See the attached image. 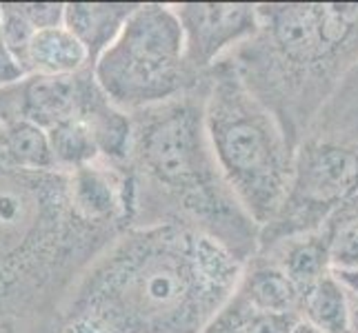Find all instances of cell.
<instances>
[{
  "instance_id": "23",
  "label": "cell",
  "mask_w": 358,
  "mask_h": 333,
  "mask_svg": "<svg viewBox=\"0 0 358 333\" xmlns=\"http://www.w3.org/2000/svg\"><path fill=\"white\" fill-rule=\"evenodd\" d=\"M0 333H58L54 320H22V323H0Z\"/></svg>"
},
{
  "instance_id": "27",
  "label": "cell",
  "mask_w": 358,
  "mask_h": 333,
  "mask_svg": "<svg viewBox=\"0 0 358 333\" xmlns=\"http://www.w3.org/2000/svg\"><path fill=\"white\" fill-rule=\"evenodd\" d=\"M292 333H323V331H318L316 327H312L310 323H305V320L301 318V323L296 325V329Z\"/></svg>"
},
{
  "instance_id": "21",
  "label": "cell",
  "mask_w": 358,
  "mask_h": 333,
  "mask_svg": "<svg viewBox=\"0 0 358 333\" xmlns=\"http://www.w3.org/2000/svg\"><path fill=\"white\" fill-rule=\"evenodd\" d=\"M299 323V313H256L250 333H292Z\"/></svg>"
},
{
  "instance_id": "3",
  "label": "cell",
  "mask_w": 358,
  "mask_h": 333,
  "mask_svg": "<svg viewBox=\"0 0 358 333\" xmlns=\"http://www.w3.org/2000/svg\"><path fill=\"white\" fill-rule=\"evenodd\" d=\"M120 233L76 214L69 171L0 165V323L54 320L85 269Z\"/></svg>"
},
{
  "instance_id": "18",
  "label": "cell",
  "mask_w": 358,
  "mask_h": 333,
  "mask_svg": "<svg viewBox=\"0 0 358 333\" xmlns=\"http://www.w3.org/2000/svg\"><path fill=\"white\" fill-rule=\"evenodd\" d=\"M254 318L256 311L234 291L231 298L223 304V309L209 320L201 333H250Z\"/></svg>"
},
{
  "instance_id": "22",
  "label": "cell",
  "mask_w": 358,
  "mask_h": 333,
  "mask_svg": "<svg viewBox=\"0 0 358 333\" xmlns=\"http://www.w3.org/2000/svg\"><path fill=\"white\" fill-rule=\"evenodd\" d=\"M24 78V71L16 63V58L11 56L5 34H3V18H0V89L7 87V84H14Z\"/></svg>"
},
{
  "instance_id": "15",
  "label": "cell",
  "mask_w": 358,
  "mask_h": 333,
  "mask_svg": "<svg viewBox=\"0 0 358 333\" xmlns=\"http://www.w3.org/2000/svg\"><path fill=\"white\" fill-rule=\"evenodd\" d=\"M0 165L22 171H58L47 131L24 120L0 125Z\"/></svg>"
},
{
  "instance_id": "20",
  "label": "cell",
  "mask_w": 358,
  "mask_h": 333,
  "mask_svg": "<svg viewBox=\"0 0 358 333\" xmlns=\"http://www.w3.org/2000/svg\"><path fill=\"white\" fill-rule=\"evenodd\" d=\"M16 9L36 31L60 27L65 22V5L60 3H16Z\"/></svg>"
},
{
  "instance_id": "4",
  "label": "cell",
  "mask_w": 358,
  "mask_h": 333,
  "mask_svg": "<svg viewBox=\"0 0 358 333\" xmlns=\"http://www.w3.org/2000/svg\"><path fill=\"white\" fill-rule=\"evenodd\" d=\"M296 149L358 65V3L258 5V29L227 54Z\"/></svg>"
},
{
  "instance_id": "2",
  "label": "cell",
  "mask_w": 358,
  "mask_h": 333,
  "mask_svg": "<svg viewBox=\"0 0 358 333\" xmlns=\"http://www.w3.org/2000/svg\"><path fill=\"white\" fill-rule=\"evenodd\" d=\"M127 171L134 193V227L171 225L209 240L247 265L258 251L261 227L245 212L223 176L205 129V91L131 114Z\"/></svg>"
},
{
  "instance_id": "17",
  "label": "cell",
  "mask_w": 358,
  "mask_h": 333,
  "mask_svg": "<svg viewBox=\"0 0 358 333\" xmlns=\"http://www.w3.org/2000/svg\"><path fill=\"white\" fill-rule=\"evenodd\" d=\"M0 18H3V34L11 56L16 58V63L24 71L27 67V54H29V45L34 40V36L38 34L31 24L22 18V14L16 9V3H3L0 5ZM27 76V73H24Z\"/></svg>"
},
{
  "instance_id": "12",
  "label": "cell",
  "mask_w": 358,
  "mask_h": 333,
  "mask_svg": "<svg viewBox=\"0 0 358 333\" xmlns=\"http://www.w3.org/2000/svg\"><path fill=\"white\" fill-rule=\"evenodd\" d=\"M236 293L256 313H299L301 289L282 271L263 258H252L245 265Z\"/></svg>"
},
{
  "instance_id": "11",
  "label": "cell",
  "mask_w": 358,
  "mask_h": 333,
  "mask_svg": "<svg viewBox=\"0 0 358 333\" xmlns=\"http://www.w3.org/2000/svg\"><path fill=\"white\" fill-rule=\"evenodd\" d=\"M141 3H67L65 27L76 36L90 56L94 69L109 47L116 43L122 27L134 16Z\"/></svg>"
},
{
  "instance_id": "13",
  "label": "cell",
  "mask_w": 358,
  "mask_h": 333,
  "mask_svg": "<svg viewBox=\"0 0 358 333\" xmlns=\"http://www.w3.org/2000/svg\"><path fill=\"white\" fill-rule=\"evenodd\" d=\"M90 67V56L65 24L34 36L27 54V76H73Z\"/></svg>"
},
{
  "instance_id": "5",
  "label": "cell",
  "mask_w": 358,
  "mask_h": 333,
  "mask_svg": "<svg viewBox=\"0 0 358 333\" xmlns=\"http://www.w3.org/2000/svg\"><path fill=\"white\" fill-rule=\"evenodd\" d=\"M203 91L205 129L216 163L245 212L263 229L289 193L296 149L229 56L203 76Z\"/></svg>"
},
{
  "instance_id": "26",
  "label": "cell",
  "mask_w": 358,
  "mask_h": 333,
  "mask_svg": "<svg viewBox=\"0 0 358 333\" xmlns=\"http://www.w3.org/2000/svg\"><path fill=\"white\" fill-rule=\"evenodd\" d=\"M352 333H358V293H352Z\"/></svg>"
},
{
  "instance_id": "25",
  "label": "cell",
  "mask_w": 358,
  "mask_h": 333,
  "mask_svg": "<svg viewBox=\"0 0 358 333\" xmlns=\"http://www.w3.org/2000/svg\"><path fill=\"white\" fill-rule=\"evenodd\" d=\"M334 274L352 293H358V269L356 271H334Z\"/></svg>"
},
{
  "instance_id": "1",
  "label": "cell",
  "mask_w": 358,
  "mask_h": 333,
  "mask_svg": "<svg viewBox=\"0 0 358 333\" xmlns=\"http://www.w3.org/2000/svg\"><path fill=\"white\" fill-rule=\"evenodd\" d=\"M245 265L182 227H131L56 311L58 333H201L236 291Z\"/></svg>"
},
{
  "instance_id": "10",
  "label": "cell",
  "mask_w": 358,
  "mask_h": 333,
  "mask_svg": "<svg viewBox=\"0 0 358 333\" xmlns=\"http://www.w3.org/2000/svg\"><path fill=\"white\" fill-rule=\"evenodd\" d=\"M329 253L331 236L325 229H320L258 246L254 258H263V260L276 265L303 293L331 271Z\"/></svg>"
},
{
  "instance_id": "7",
  "label": "cell",
  "mask_w": 358,
  "mask_h": 333,
  "mask_svg": "<svg viewBox=\"0 0 358 333\" xmlns=\"http://www.w3.org/2000/svg\"><path fill=\"white\" fill-rule=\"evenodd\" d=\"M94 76L127 114L163 105L199 87L185 63V36L174 5L141 3L116 43L98 58Z\"/></svg>"
},
{
  "instance_id": "14",
  "label": "cell",
  "mask_w": 358,
  "mask_h": 333,
  "mask_svg": "<svg viewBox=\"0 0 358 333\" xmlns=\"http://www.w3.org/2000/svg\"><path fill=\"white\" fill-rule=\"evenodd\" d=\"M301 318L323 333H352V293L334 269L303 291Z\"/></svg>"
},
{
  "instance_id": "6",
  "label": "cell",
  "mask_w": 358,
  "mask_h": 333,
  "mask_svg": "<svg viewBox=\"0 0 358 333\" xmlns=\"http://www.w3.org/2000/svg\"><path fill=\"white\" fill-rule=\"evenodd\" d=\"M358 195V65L318 111L294 154L292 187L261 229L265 246L320 231Z\"/></svg>"
},
{
  "instance_id": "8",
  "label": "cell",
  "mask_w": 358,
  "mask_h": 333,
  "mask_svg": "<svg viewBox=\"0 0 358 333\" xmlns=\"http://www.w3.org/2000/svg\"><path fill=\"white\" fill-rule=\"evenodd\" d=\"M174 11L185 36V63L199 80L258 29V5L182 3Z\"/></svg>"
},
{
  "instance_id": "24",
  "label": "cell",
  "mask_w": 358,
  "mask_h": 333,
  "mask_svg": "<svg viewBox=\"0 0 358 333\" xmlns=\"http://www.w3.org/2000/svg\"><path fill=\"white\" fill-rule=\"evenodd\" d=\"M354 214H358V195H356V198H354V200H352V202H350L348 207H345V209H341V212H338V214H336L334 218H331V220L327 222V225H325L323 229H325V231L329 233V236H331V231H334L336 227H341L343 222L348 220V218H352Z\"/></svg>"
},
{
  "instance_id": "19",
  "label": "cell",
  "mask_w": 358,
  "mask_h": 333,
  "mask_svg": "<svg viewBox=\"0 0 358 333\" xmlns=\"http://www.w3.org/2000/svg\"><path fill=\"white\" fill-rule=\"evenodd\" d=\"M331 269L356 271L358 269V214L348 218L331 231Z\"/></svg>"
},
{
  "instance_id": "9",
  "label": "cell",
  "mask_w": 358,
  "mask_h": 333,
  "mask_svg": "<svg viewBox=\"0 0 358 333\" xmlns=\"http://www.w3.org/2000/svg\"><path fill=\"white\" fill-rule=\"evenodd\" d=\"M94 78V69L73 76H24L0 89V125L31 122L49 131L60 122L80 118L85 89Z\"/></svg>"
},
{
  "instance_id": "16",
  "label": "cell",
  "mask_w": 358,
  "mask_h": 333,
  "mask_svg": "<svg viewBox=\"0 0 358 333\" xmlns=\"http://www.w3.org/2000/svg\"><path fill=\"white\" fill-rule=\"evenodd\" d=\"M47 138L60 171H73L101 160L94 133L80 118H71L52 127L47 131Z\"/></svg>"
}]
</instances>
